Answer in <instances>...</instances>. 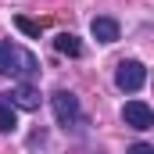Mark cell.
Masks as SVG:
<instances>
[{
	"instance_id": "obj_1",
	"label": "cell",
	"mask_w": 154,
	"mask_h": 154,
	"mask_svg": "<svg viewBox=\"0 0 154 154\" xmlns=\"http://www.w3.org/2000/svg\"><path fill=\"white\" fill-rule=\"evenodd\" d=\"M0 75H14L18 82H29L32 75H39V57L11 39H0Z\"/></svg>"
},
{
	"instance_id": "obj_2",
	"label": "cell",
	"mask_w": 154,
	"mask_h": 154,
	"mask_svg": "<svg viewBox=\"0 0 154 154\" xmlns=\"http://www.w3.org/2000/svg\"><path fill=\"white\" fill-rule=\"evenodd\" d=\"M50 111H54V122L61 129H75L82 122V104L72 90H54L50 93Z\"/></svg>"
},
{
	"instance_id": "obj_3",
	"label": "cell",
	"mask_w": 154,
	"mask_h": 154,
	"mask_svg": "<svg viewBox=\"0 0 154 154\" xmlns=\"http://www.w3.org/2000/svg\"><path fill=\"white\" fill-rule=\"evenodd\" d=\"M143 82H147V68H143V61H136V57L118 61V68H115V86L122 90V93H136V90H143Z\"/></svg>"
},
{
	"instance_id": "obj_4",
	"label": "cell",
	"mask_w": 154,
	"mask_h": 154,
	"mask_svg": "<svg viewBox=\"0 0 154 154\" xmlns=\"http://www.w3.org/2000/svg\"><path fill=\"white\" fill-rule=\"evenodd\" d=\"M122 122L129 125V129H136V133H147L154 125V111L143 104V100H125V108H122Z\"/></svg>"
},
{
	"instance_id": "obj_5",
	"label": "cell",
	"mask_w": 154,
	"mask_h": 154,
	"mask_svg": "<svg viewBox=\"0 0 154 154\" xmlns=\"http://www.w3.org/2000/svg\"><path fill=\"white\" fill-rule=\"evenodd\" d=\"M7 104H11L14 111H36L39 108V90L32 82H18V86L7 93Z\"/></svg>"
},
{
	"instance_id": "obj_6",
	"label": "cell",
	"mask_w": 154,
	"mask_h": 154,
	"mask_svg": "<svg viewBox=\"0 0 154 154\" xmlns=\"http://www.w3.org/2000/svg\"><path fill=\"white\" fill-rule=\"evenodd\" d=\"M90 36L97 39V43H115V39L122 36V29H118L115 18L100 14V18H93V22H90Z\"/></svg>"
},
{
	"instance_id": "obj_7",
	"label": "cell",
	"mask_w": 154,
	"mask_h": 154,
	"mask_svg": "<svg viewBox=\"0 0 154 154\" xmlns=\"http://www.w3.org/2000/svg\"><path fill=\"white\" fill-rule=\"evenodd\" d=\"M54 50L57 54H68V57H82V43L75 32H57L54 36Z\"/></svg>"
},
{
	"instance_id": "obj_8",
	"label": "cell",
	"mask_w": 154,
	"mask_h": 154,
	"mask_svg": "<svg viewBox=\"0 0 154 154\" xmlns=\"http://www.w3.org/2000/svg\"><path fill=\"white\" fill-rule=\"evenodd\" d=\"M14 129H18V111L7 100H0V133H14Z\"/></svg>"
},
{
	"instance_id": "obj_9",
	"label": "cell",
	"mask_w": 154,
	"mask_h": 154,
	"mask_svg": "<svg viewBox=\"0 0 154 154\" xmlns=\"http://www.w3.org/2000/svg\"><path fill=\"white\" fill-rule=\"evenodd\" d=\"M14 25L25 32V36H39V22H32V18H25V14H14Z\"/></svg>"
},
{
	"instance_id": "obj_10",
	"label": "cell",
	"mask_w": 154,
	"mask_h": 154,
	"mask_svg": "<svg viewBox=\"0 0 154 154\" xmlns=\"http://www.w3.org/2000/svg\"><path fill=\"white\" fill-rule=\"evenodd\" d=\"M129 154H154V147H151V143H133Z\"/></svg>"
}]
</instances>
